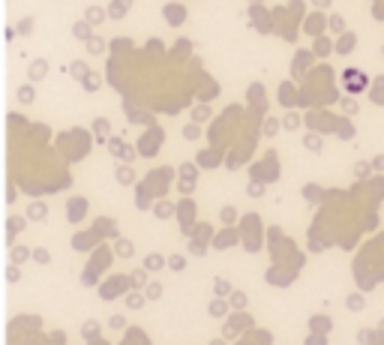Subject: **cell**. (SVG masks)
<instances>
[{
  "mask_svg": "<svg viewBox=\"0 0 384 345\" xmlns=\"http://www.w3.org/2000/svg\"><path fill=\"white\" fill-rule=\"evenodd\" d=\"M354 42H357L354 36H345V39L339 42V51H351V48H354Z\"/></svg>",
  "mask_w": 384,
  "mask_h": 345,
  "instance_id": "cell-2",
  "label": "cell"
},
{
  "mask_svg": "<svg viewBox=\"0 0 384 345\" xmlns=\"http://www.w3.org/2000/svg\"><path fill=\"white\" fill-rule=\"evenodd\" d=\"M369 171H372L369 162H357V165H354V174H357V177H369Z\"/></svg>",
  "mask_w": 384,
  "mask_h": 345,
  "instance_id": "cell-1",
  "label": "cell"
},
{
  "mask_svg": "<svg viewBox=\"0 0 384 345\" xmlns=\"http://www.w3.org/2000/svg\"><path fill=\"white\" fill-rule=\"evenodd\" d=\"M360 342L369 345V342H372V333H369V330H360Z\"/></svg>",
  "mask_w": 384,
  "mask_h": 345,
  "instance_id": "cell-4",
  "label": "cell"
},
{
  "mask_svg": "<svg viewBox=\"0 0 384 345\" xmlns=\"http://www.w3.org/2000/svg\"><path fill=\"white\" fill-rule=\"evenodd\" d=\"M348 306H351V309H360V306H363V297H360V294H351V297H348Z\"/></svg>",
  "mask_w": 384,
  "mask_h": 345,
  "instance_id": "cell-3",
  "label": "cell"
},
{
  "mask_svg": "<svg viewBox=\"0 0 384 345\" xmlns=\"http://www.w3.org/2000/svg\"><path fill=\"white\" fill-rule=\"evenodd\" d=\"M372 168H375V171H384V156H375V162H372Z\"/></svg>",
  "mask_w": 384,
  "mask_h": 345,
  "instance_id": "cell-5",
  "label": "cell"
}]
</instances>
